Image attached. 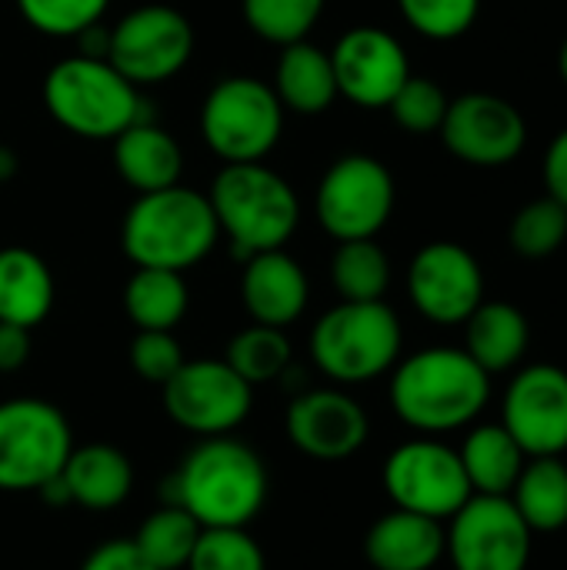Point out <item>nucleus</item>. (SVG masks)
I'll list each match as a JSON object with an SVG mask.
<instances>
[{
  "mask_svg": "<svg viewBox=\"0 0 567 570\" xmlns=\"http://www.w3.org/2000/svg\"><path fill=\"white\" fill-rule=\"evenodd\" d=\"M535 531L511 498L471 494L448 521L444 558L454 570H528Z\"/></svg>",
  "mask_w": 567,
  "mask_h": 570,
  "instance_id": "12",
  "label": "nucleus"
},
{
  "mask_svg": "<svg viewBox=\"0 0 567 570\" xmlns=\"http://www.w3.org/2000/svg\"><path fill=\"white\" fill-rule=\"evenodd\" d=\"M30 357V331L0 321V374L20 371Z\"/></svg>",
  "mask_w": 567,
  "mask_h": 570,
  "instance_id": "41",
  "label": "nucleus"
},
{
  "mask_svg": "<svg viewBox=\"0 0 567 570\" xmlns=\"http://www.w3.org/2000/svg\"><path fill=\"white\" fill-rule=\"evenodd\" d=\"M241 301L254 324L284 331L304 314L311 301V284H307L304 267L284 247L264 250V254L244 257Z\"/></svg>",
  "mask_w": 567,
  "mask_h": 570,
  "instance_id": "19",
  "label": "nucleus"
},
{
  "mask_svg": "<svg viewBox=\"0 0 567 570\" xmlns=\"http://www.w3.org/2000/svg\"><path fill=\"white\" fill-rule=\"evenodd\" d=\"M267 491L271 481L261 454L221 434L187 451L167 481V504L184 508L201 528H247L261 514Z\"/></svg>",
  "mask_w": 567,
  "mask_h": 570,
  "instance_id": "2",
  "label": "nucleus"
},
{
  "mask_svg": "<svg viewBox=\"0 0 567 570\" xmlns=\"http://www.w3.org/2000/svg\"><path fill=\"white\" fill-rule=\"evenodd\" d=\"M217 217L207 194L190 187H164L154 194H137L127 207L120 244L134 267L187 271L201 264L217 244Z\"/></svg>",
  "mask_w": 567,
  "mask_h": 570,
  "instance_id": "3",
  "label": "nucleus"
},
{
  "mask_svg": "<svg viewBox=\"0 0 567 570\" xmlns=\"http://www.w3.org/2000/svg\"><path fill=\"white\" fill-rule=\"evenodd\" d=\"M381 478L394 508L434 521H451L475 494L458 451L434 438H418L394 448L384 461Z\"/></svg>",
  "mask_w": 567,
  "mask_h": 570,
  "instance_id": "11",
  "label": "nucleus"
},
{
  "mask_svg": "<svg viewBox=\"0 0 567 570\" xmlns=\"http://www.w3.org/2000/svg\"><path fill=\"white\" fill-rule=\"evenodd\" d=\"M364 558L374 570H434L444 558V524L394 508L371 524Z\"/></svg>",
  "mask_w": 567,
  "mask_h": 570,
  "instance_id": "20",
  "label": "nucleus"
},
{
  "mask_svg": "<svg viewBox=\"0 0 567 570\" xmlns=\"http://www.w3.org/2000/svg\"><path fill=\"white\" fill-rule=\"evenodd\" d=\"M114 167L134 194H154L180 184L184 154L170 130L144 117L114 137Z\"/></svg>",
  "mask_w": 567,
  "mask_h": 570,
  "instance_id": "21",
  "label": "nucleus"
},
{
  "mask_svg": "<svg viewBox=\"0 0 567 570\" xmlns=\"http://www.w3.org/2000/svg\"><path fill=\"white\" fill-rule=\"evenodd\" d=\"M197 534H201V524L184 508L164 504L144 518V524L134 538V548L144 554V561L154 570H180L190 561Z\"/></svg>",
  "mask_w": 567,
  "mask_h": 570,
  "instance_id": "30",
  "label": "nucleus"
},
{
  "mask_svg": "<svg viewBox=\"0 0 567 570\" xmlns=\"http://www.w3.org/2000/svg\"><path fill=\"white\" fill-rule=\"evenodd\" d=\"M331 63L338 97H348L351 104L368 110L388 107L401 83L411 77V63L401 40L381 27L348 30L331 50Z\"/></svg>",
  "mask_w": 567,
  "mask_h": 570,
  "instance_id": "17",
  "label": "nucleus"
},
{
  "mask_svg": "<svg viewBox=\"0 0 567 570\" xmlns=\"http://www.w3.org/2000/svg\"><path fill=\"white\" fill-rule=\"evenodd\" d=\"M391 371V407L424 438L471 428L491 401V374L465 347H424Z\"/></svg>",
  "mask_w": 567,
  "mask_h": 570,
  "instance_id": "1",
  "label": "nucleus"
},
{
  "mask_svg": "<svg viewBox=\"0 0 567 570\" xmlns=\"http://www.w3.org/2000/svg\"><path fill=\"white\" fill-rule=\"evenodd\" d=\"M458 458L471 491L488 498H508L528 461L505 424H475L461 441Z\"/></svg>",
  "mask_w": 567,
  "mask_h": 570,
  "instance_id": "26",
  "label": "nucleus"
},
{
  "mask_svg": "<svg viewBox=\"0 0 567 570\" xmlns=\"http://www.w3.org/2000/svg\"><path fill=\"white\" fill-rule=\"evenodd\" d=\"M328 0H241L247 27L277 47L307 40Z\"/></svg>",
  "mask_w": 567,
  "mask_h": 570,
  "instance_id": "32",
  "label": "nucleus"
},
{
  "mask_svg": "<svg viewBox=\"0 0 567 570\" xmlns=\"http://www.w3.org/2000/svg\"><path fill=\"white\" fill-rule=\"evenodd\" d=\"M110 0H17L20 17L47 37H80L97 27Z\"/></svg>",
  "mask_w": 567,
  "mask_h": 570,
  "instance_id": "35",
  "label": "nucleus"
},
{
  "mask_svg": "<svg viewBox=\"0 0 567 570\" xmlns=\"http://www.w3.org/2000/svg\"><path fill=\"white\" fill-rule=\"evenodd\" d=\"M194 53L190 20L167 3H144L107 30V57L134 87L164 83Z\"/></svg>",
  "mask_w": 567,
  "mask_h": 570,
  "instance_id": "10",
  "label": "nucleus"
},
{
  "mask_svg": "<svg viewBox=\"0 0 567 570\" xmlns=\"http://www.w3.org/2000/svg\"><path fill=\"white\" fill-rule=\"evenodd\" d=\"M80 570H154L144 554L134 548V541H104L97 544L87 558Z\"/></svg>",
  "mask_w": 567,
  "mask_h": 570,
  "instance_id": "39",
  "label": "nucleus"
},
{
  "mask_svg": "<svg viewBox=\"0 0 567 570\" xmlns=\"http://www.w3.org/2000/svg\"><path fill=\"white\" fill-rule=\"evenodd\" d=\"M60 481L70 504H80L87 511H114L130 498L134 468L127 454L110 444H84L70 451Z\"/></svg>",
  "mask_w": 567,
  "mask_h": 570,
  "instance_id": "23",
  "label": "nucleus"
},
{
  "mask_svg": "<svg viewBox=\"0 0 567 570\" xmlns=\"http://www.w3.org/2000/svg\"><path fill=\"white\" fill-rule=\"evenodd\" d=\"M398 7L401 17L428 40H458L481 13V0H398Z\"/></svg>",
  "mask_w": 567,
  "mask_h": 570,
  "instance_id": "37",
  "label": "nucleus"
},
{
  "mask_svg": "<svg viewBox=\"0 0 567 570\" xmlns=\"http://www.w3.org/2000/svg\"><path fill=\"white\" fill-rule=\"evenodd\" d=\"M508 498L535 534L561 531L567 528V464L561 458H528Z\"/></svg>",
  "mask_w": 567,
  "mask_h": 570,
  "instance_id": "27",
  "label": "nucleus"
},
{
  "mask_svg": "<svg viewBox=\"0 0 567 570\" xmlns=\"http://www.w3.org/2000/svg\"><path fill=\"white\" fill-rule=\"evenodd\" d=\"M508 237H511V247L518 257H528V261L551 257L555 250L565 247L567 240V207L548 194L525 204L515 214Z\"/></svg>",
  "mask_w": 567,
  "mask_h": 570,
  "instance_id": "33",
  "label": "nucleus"
},
{
  "mask_svg": "<svg viewBox=\"0 0 567 570\" xmlns=\"http://www.w3.org/2000/svg\"><path fill=\"white\" fill-rule=\"evenodd\" d=\"M404 331L384 301H341L311 331V361L338 384H368L401 361Z\"/></svg>",
  "mask_w": 567,
  "mask_h": 570,
  "instance_id": "6",
  "label": "nucleus"
},
{
  "mask_svg": "<svg viewBox=\"0 0 567 570\" xmlns=\"http://www.w3.org/2000/svg\"><path fill=\"white\" fill-rule=\"evenodd\" d=\"M274 94L284 110L314 117L324 114L338 100V80L331 50H321L311 40H297L281 47V60L274 70Z\"/></svg>",
  "mask_w": 567,
  "mask_h": 570,
  "instance_id": "24",
  "label": "nucleus"
},
{
  "mask_svg": "<svg viewBox=\"0 0 567 570\" xmlns=\"http://www.w3.org/2000/svg\"><path fill=\"white\" fill-rule=\"evenodd\" d=\"M317 224L341 240L378 237L394 214V177L371 154L338 157L314 194Z\"/></svg>",
  "mask_w": 567,
  "mask_h": 570,
  "instance_id": "9",
  "label": "nucleus"
},
{
  "mask_svg": "<svg viewBox=\"0 0 567 570\" xmlns=\"http://www.w3.org/2000/svg\"><path fill=\"white\" fill-rule=\"evenodd\" d=\"M448 104H451V97L444 94L441 83H434L431 77L411 73L401 83V90L391 97L388 110L398 120V127H404L408 134H434V130H441Z\"/></svg>",
  "mask_w": 567,
  "mask_h": 570,
  "instance_id": "36",
  "label": "nucleus"
},
{
  "mask_svg": "<svg viewBox=\"0 0 567 570\" xmlns=\"http://www.w3.org/2000/svg\"><path fill=\"white\" fill-rule=\"evenodd\" d=\"M187 301L180 271L137 267L124 287V311L137 331H174L187 314Z\"/></svg>",
  "mask_w": 567,
  "mask_h": 570,
  "instance_id": "28",
  "label": "nucleus"
},
{
  "mask_svg": "<svg viewBox=\"0 0 567 570\" xmlns=\"http://www.w3.org/2000/svg\"><path fill=\"white\" fill-rule=\"evenodd\" d=\"M70 451L74 434L60 407L40 397L0 404V491H40L63 471Z\"/></svg>",
  "mask_w": 567,
  "mask_h": 570,
  "instance_id": "8",
  "label": "nucleus"
},
{
  "mask_svg": "<svg viewBox=\"0 0 567 570\" xmlns=\"http://www.w3.org/2000/svg\"><path fill=\"white\" fill-rule=\"evenodd\" d=\"M224 361L251 387L271 384V381H277L291 367V341H287V334L281 327L251 324L241 334H234V341L227 344V357Z\"/></svg>",
  "mask_w": 567,
  "mask_h": 570,
  "instance_id": "31",
  "label": "nucleus"
},
{
  "mask_svg": "<svg viewBox=\"0 0 567 570\" xmlns=\"http://www.w3.org/2000/svg\"><path fill=\"white\" fill-rule=\"evenodd\" d=\"M160 391L170 421L197 438L231 434L254 407V387L227 361L214 357L184 361Z\"/></svg>",
  "mask_w": 567,
  "mask_h": 570,
  "instance_id": "13",
  "label": "nucleus"
},
{
  "mask_svg": "<svg viewBox=\"0 0 567 570\" xmlns=\"http://www.w3.org/2000/svg\"><path fill=\"white\" fill-rule=\"evenodd\" d=\"M47 114L84 140H114L130 124L144 120L140 87H134L104 57H67L43 77Z\"/></svg>",
  "mask_w": 567,
  "mask_h": 570,
  "instance_id": "5",
  "label": "nucleus"
},
{
  "mask_svg": "<svg viewBox=\"0 0 567 570\" xmlns=\"http://www.w3.org/2000/svg\"><path fill=\"white\" fill-rule=\"evenodd\" d=\"M13 170H17L13 150H3V147H0V177H13Z\"/></svg>",
  "mask_w": 567,
  "mask_h": 570,
  "instance_id": "42",
  "label": "nucleus"
},
{
  "mask_svg": "<svg viewBox=\"0 0 567 570\" xmlns=\"http://www.w3.org/2000/svg\"><path fill=\"white\" fill-rule=\"evenodd\" d=\"M284 130V107L261 77H224L201 104V137L224 164L264 160Z\"/></svg>",
  "mask_w": 567,
  "mask_h": 570,
  "instance_id": "7",
  "label": "nucleus"
},
{
  "mask_svg": "<svg viewBox=\"0 0 567 570\" xmlns=\"http://www.w3.org/2000/svg\"><path fill=\"white\" fill-rule=\"evenodd\" d=\"M287 441L314 461H344L368 444V411L344 391L317 387L291 401L284 417Z\"/></svg>",
  "mask_w": 567,
  "mask_h": 570,
  "instance_id": "18",
  "label": "nucleus"
},
{
  "mask_svg": "<svg viewBox=\"0 0 567 570\" xmlns=\"http://www.w3.org/2000/svg\"><path fill=\"white\" fill-rule=\"evenodd\" d=\"M57 287L47 261L30 247H0V321L33 331L47 321Z\"/></svg>",
  "mask_w": 567,
  "mask_h": 570,
  "instance_id": "25",
  "label": "nucleus"
},
{
  "mask_svg": "<svg viewBox=\"0 0 567 570\" xmlns=\"http://www.w3.org/2000/svg\"><path fill=\"white\" fill-rule=\"evenodd\" d=\"M408 297L431 324H465L485 301V271L468 247L454 240H431L411 257Z\"/></svg>",
  "mask_w": 567,
  "mask_h": 570,
  "instance_id": "14",
  "label": "nucleus"
},
{
  "mask_svg": "<svg viewBox=\"0 0 567 570\" xmlns=\"http://www.w3.org/2000/svg\"><path fill=\"white\" fill-rule=\"evenodd\" d=\"M541 177L548 187V197H555L558 204L567 207V127L548 144L545 164H541Z\"/></svg>",
  "mask_w": 567,
  "mask_h": 570,
  "instance_id": "40",
  "label": "nucleus"
},
{
  "mask_svg": "<svg viewBox=\"0 0 567 570\" xmlns=\"http://www.w3.org/2000/svg\"><path fill=\"white\" fill-rule=\"evenodd\" d=\"M127 361H130L137 377L164 387L180 371V364L187 357H184V351L170 331H137V337L130 341Z\"/></svg>",
  "mask_w": 567,
  "mask_h": 570,
  "instance_id": "38",
  "label": "nucleus"
},
{
  "mask_svg": "<svg viewBox=\"0 0 567 570\" xmlns=\"http://www.w3.org/2000/svg\"><path fill=\"white\" fill-rule=\"evenodd\" d=\"M331 281L341 301H384L391 287V261L374 237L341 240L331 261Z\"/></svg>",
  "mask_w": 567,
  "mask_h": 570,
  "instance_id": "29",
  "label": "nucleus"
},
{
  "mask_svg": "<svg viewBox=\"0 0 567 570\" xmlns=\"http://www.w3.org/2000/svg\"><path fill=\"white\" fill-rule=\"evenodd\" d=\"M558 70H561V80L567 83V40L565 47H561V57H558Z\"/></svg>",
  "mask_w": 567,
  "mask_h": 570,
  "instance_id": "43",
  "label": "nucleus"
},
{
  "mask_svg": "<svg viewBox=\"0 0 567 570\" xmlns=\"http://www.w3.org/2000/svg\"><path fill=\"white\" fill-rule=\"evenodd\" d=\"M187 570H267V561L247 528H201Z\"/></svg>",
  "mask_w": 567,
  "mask_h": 570,
  "instance_id": "34",
  "label": "nucleus"
},
{
  "mask_svg": "<svg viewBox=\"0 0 567 570\" xmlns=\"http://www.w3.org/2000/svg\"><path fill=\"white\" fill-rule=\"evenodd\" d=\"M217 230L231 240L237 257L281 250L297 224L301 204L294 187L264 160L254 164H224L207 190Z\"/></svg>",
  "mask_w": 567,
  "mask_h": 570,
  "instance_id": "4",
  "label": "nucleus"
},
{
  "mask_svg": "<svg viewBox=\"0 0 567 570\" xmlns=\"http://www.w3.org/2000/svg\"><path fill=\"white\" fill-rule=\"evenodd\" d=\"M531 347V324L521 307L508 301H481L465 321V351L471 361L495 374L515 371Z\"/></svg>",
  "mask_w": 567,
  "mask_h": 570,
  "instance_id": "22",
  "label": "nucleus"
},
{
  "mask_svg": "<svg viewBox=\"0 0 567 570\" xmlns=\"http://www.w3.org/2000/svg\"><path fill=\"white\" fill-rule=\"evenodd\" d=\"M444 147L471 167H505L528 144V120L498 94H461L441 120Z\"/></svg>",
  "mask_w": 567,
  "mask_h": 570,
  "instance_id": "15",
  "label": "nucleus"
},
{
  "mask_svg": "<svg viewBox=\"0 0 567 570\" xmlns=\"http://www.w3.org/2000/svg\"><path fill=\"white\" fill-rule=\"evenodd\" d=\"M501 424L525 458H561L567 451V371L558 364L521 367L501 401Z\"/></svg>",
  "mask_w": 567,
  "mask_h": 570,
  "instance_id": "16",
  "label": "nucleus"
}]
</instances>
